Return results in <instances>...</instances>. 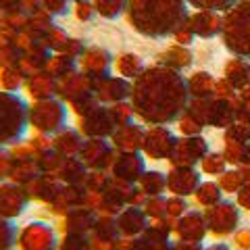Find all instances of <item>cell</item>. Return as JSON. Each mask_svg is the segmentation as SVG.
<instances>
[{"label": "cell", "mask_w": 250, "mask_h": 250, "mask_svg": "<svg viewBox=\"0 0 250 250\" xmlns=\"http://www.w3.org/2000/svg\"><path fill=\"white\" fill-rule=\"evenodd\" d=\"M131 88L129 103L136 117L148 125H165L184 113L188 103V83L182 75L167 67H150Z\"/></svg>", "instance_id": "cell-1"}, {"label": "cell", "mask_w": 250, "mask_h": 250, "mask_svg": "<svg viewBox=\"0 0 250 250\" xmlns=\"http://www.w3.org/2000/svg\"><path fill=\"white\" fill-rule=\"evenodd\" d=\"M125 17L131 29L146 38H165L186 25V0H129Z\"/></svg>", "instance_id": "cell-2"}, {"label": "cell", "mask_w": 250, "mask_h": 250, "mask_svg": "<svg viewBox=\"0 0 250 250\" xmlns=\"http://www.w3.org/2000/svg\"><path fill=\"white\" fill-rule=\"evenodd\" d=\"M29 104L19 92L0 90V146L23 142L29 129Z\"/></svg>", "instance_id": "cell-3"}, {"label": "cell", "mask_w": 250, "mask_h": 250, "mask_svg": "<svg viewBox=\"0 0 250 250\" xmlns=\"http://www.w3.org/2000/svg\"><path fill=\"white\" fill-rule=\"evenodd\" d=\"M94 85H96V82H94L90 75H85L83 71L77 69L75 73L67 75L65 80L59 82V98L71 108L75 117H82L83 113H88L92 106L98 104Z\"/></svg>", "instance_id": "cell-4"}, {"label": "cell", "mask_w": 250, "mask_h": 250, "mask_svg": "<svg viewBox=\"0 0 250 250\" xmlns=\"http://www.w3.org/2000/svg\"><path fill=\"white\" fill-rule=\"evenodd\" d=\"M67 117L69 106L61 98H48V100H38L29 104V127L36 134L54 136L61 129L67 127Z\"/></svg>", "instance_id": "cell-5"}, {"label": "cell", "mask_w": 250, "mask_h": 250, "mask_svg": "<svg viewBox=\"0 0 250 250\" xmlns=\"http://www.w3.org/2000/svg\"><path fill=\"white\" fill-rule=\"evenodd\" d=\"M61 244V231L48 221H29L19 228V250H57Z\"/></svg>", "instance_id": "cell-6"}, {"label": "cell", "mask_w": 250, "mask_h": 250, "mask_svg": "<svg viewBox=\"0 0 250 250\" xmlns=\"http://www.w3.org/2000/svg\"><path fill=\"white\" fill-rule=\"evenodd\" d=\"M19 42H21V48H23V54L17 62L19 71L25 77L46 71V67H48V62H50V57L54 52L50 50V46L46 44L44 38L19 36Z\"/></svg>", "instance_id": "cell-7"}, {"label": "cell", "mask_w": 250, "mask_h": 250, "mask_svg": "<svg viewBox=\"0 0 250 250\" xmlns=\"http://www.w3.org/2000/svg\"><path fill=\"white\" fill-rule=\"evenodd\" d=\"M77 129L82 131L83 138H104L111 140L115 134L117 123L113 119L111 106L108 104H96L92 106L88 113H83L82 117H77Z\"/></svg>", "instance_id": "cell-8"}, {"label": "cell", "mask_w": 250, "mask_h": 250, "mask_svg": "<svg viewBox=\"0 0 250 250\" xmlns=\"http://www.w3.org/2000/svg\"><path fill=\"white\" fill-rule=\"evenodd\" d=\"M117 156V148L111 140L104 138H85L80 159L90 171H108Z\"/></svg>", "instance_id": "cell-9"}, {"label": "cell", "mask_w": 250, "mask_h": 250, "mask_svg": "<svg viewBox=\"0 0 250 250\" xmlns=\"http://www.w3.org/2000/svg\"><path fill=\"white\" fill-rule=\"evenodd\" d=\"M11 154H13V167H11L9 182H15L19 186H27L36 175H40L36 154L31 150V146L27 144V140L11 146Z\"/></svg>", "instance_id": "cell-10"}, {"label": "cell", "mask_w": 250, "mask_h": 250, "mask_svg": "<svg viewBox=\"0 0 250 250\" xmlns=\"http://www.w3.org/2000/svg\"><path fill=\"white\" fill-rule=\"evenodd\" d=\"M29 194L25 186H19L15 182H2L0 184V217L4 219H17L27 210L29 207Z\"/></svg>", "instance_id": "cell-11"}, {"label": "cell", "mask_w": 250, "mask_h": 250, "mask_svg": "<svg viewBox=\"0 0 250 250\" xmlns=\"http://www.w3.org/2000/svg\"><path fill=\"white\" fill-rule=\"evenodd\" d=\"M98 213H94L88 207H80L69 210L65 217H61L59 221V231L61 236H75V238H90L94 229Z\"/></svg>", "instance_id": "cell-12"}, {"label": "cell", "mask_w": 250, "mask_h": 250, "mask_svg": "<svg viewBox=\"0 0 250 250\" xmlns=\"http://www.w3.org/2000/svg\"><path fill=\"white\" fill-rule=\"evenodd\" d=\"M131 88L134 83L129 80H125L121 75H106L103 80H96V98L100 104H117V103H125L131 98Z\"/></svg>", "instance_id": "cell-13"}, {"label": "cell", "mask_w": 250, "mask_h": 250, "mask_svg": "<svg viewBox=\"0 0 250 250\" xmlns=\"http://www.w3.org/2000/svg\"><path fill=\"white\" fill-rule=\"evenodd\" d=\"M113 67H115V57L103 46H88V50L80 59V71L90 75L94 82L111 75Z\"/></svg>", "instance_id": "cell-14"}, {"label": "cell", "mask_w": 250, "mask_h": 250, "mask_svg": "<svg viewBox=\"0 0 250 250\" xmlns=\"http://www.w3.org/2000/svg\"><path fill=\"white\" fill-rule=\"evenodd\" d=\"M108 175L117 182H125V184H138L140 177L144 175V159L140 152H117L115 161Z\"/></svg>", "instance_id": "cell-15"}, {"label": "cell", "mask_w": 250, "mask_h": 250, "mask_svg": "<svg viewBox=\"0 0 250 250\" xmlns=\"http://www.w3.org/2000/svg\"><path fill=\"white\" fill-rule=\"evenodd\" d=\"M119 238H121V231L117 228V219L111 215H98L94 229L90 233L88 246L90 250H111Z\"/></svg>", "instance_id": "cell-16"}, {"label": "cell", "mask_w": 250, "mask_h": 250, "mask_svg": "<svg viewBox=\"0 0 250 250\" xmlns=\"http://www.w3.org/2000/svg\"><path fill=\"white\" fill-rule=\"evenodd\" d=\"M142 150L150 156V159H165V156H171L175 150V138L167 127L154 125V127L146 131Z\"/></svg>", "instance_id": "cell-17"}, {"label": "cell", "mask_w": 250, "mask_h": 250, "mask_svg": "<svg viewBox=\"0 0 250 250\" xmlns=\"http://www.w3.org/2000/svg\"><path fill=\"white\" fill-rule=\"evenodd\" d=\"M80 207H85V188L83 186H67L62 184L61 192L57 194V198H54L46 210L52 215V217H65L69 210L73 208H80Z\"/></svg>", "instance_id": "cell-18"}, {"label": "cell", "mask_w": 250, "mask_h": 250, "mask_svg": "<svg viewBox=\"0 0 250 250\" xmlns=\"http://www.w3.org/2000/svg\"><path fill=\"white\" fill-rule=\"evenodd\" d=\"M25 96L31 103H38V100H48V98H59V80L54 75H50L48 71H40L34 73L25 80Z\"/></svg>", "instance_id": "cell-19"}, {"label": "cell", "mask_w": 250, "mask_h": 250, "mask_svg": "<svg viewBox=\"0 0 250 250\" xmlns=\"http://www.w3.org/2000/svg\"><path fill=\"white\" fill-rule=\"evenodd\" d=\"M61 188H62V184H61L54 175L40 173V175H36V177L25 186V190H27L29 198L34 200V202L48 207L50 202L57 198V194L61 192Z\"/></svg>", "instance_id": "cell-20"}, {"label": "cell", "mask_w": 250, "mask_h": 250, "mask_svg": "<svg viewBox=\"0 0 250 250\" xmlns=\"http://www.w3.org/2000/svg\"><path fill=\"white\" fill-rule=\"evenodd\" d=\"M144 136L146 131L142 125L127 123V125H119L115 129L111 142L117 148V152H140V148L144 146Z\"/></svg>", "instance_id": "cell-21"}, {"label": "cell", "mask_w": 250, "mask_h": 250, "mask_svg": "<svg viewBox=\"0 0 250 250\" xmlns=\"http://www.w3.org/2000/svg\"><path fill=\"white\" fill-rule=\"evenodd\" d=\"M115 219L123 238H138L148 228V215L142 207H125Z\"/></svg>", "instance_id": "cell-22"}, {"label": "cell", "mask_w": 250, "mask_h": 250, "mask_svg": "<svg viewBox=\"0 0 250 250\" xmlns=\"http://www.w3.org/2000/svg\"><path fill=\"white\" fill-rule=\"evenodd\" d=\"M83 142H85V138L82 136V131L77 129V127H69V125H67L65 129H61L59 134L52 136L54 150H57L61 156H65V159L80 156Z\"/></svg>", "instance_id": "cell-23"}, {"label": "cell", "mask_w": 250, "mask_h": 250, "mask_svg": "<svg viewBox=\"0 0 250 250\" xmlns=\"http://www.w3.org/2000/svg\"><path fill=\"white\" fill-rule=\"evenodd\" d=\"M88 173H90V169L85 167V163L80 156H73V159H65L61 163V167L57 173H54V177H57L61 184H67V186H83Z\"/></svg>", "instance_id": "cell-24"}, {"label": "cell", "mask_w": 250, "mask_h": 250, "mask_svg": "<svg viewBox=\"0 0 250 250\" xmlns=\"http://www.w3.org/2000/svg\"><path fill=\"white\" fill-rule=\"evenodd\" d=\"M115 71H117V75L125 77V80L136 82L138 77L146 71V67H144V62H142V59H140L138 54L123 52V54H119V57L115 59Z\"/></svg>", "instance_id": "cell-25"}, {"label": "cell", "mask_w": 250, "mask_h": 250, "mask_svg": "<svg viewBox=\"0 0 250 250\" xmlns=\"http://www.w3.org/2000/svg\"><path fill=\"white\" fill-rule=\"evenodd\" d=\"M23 54L19 38L0 31V67H17Z\"/></svg>", "instance_id": "cell-26"}, {"label": "cell", "mask_w": 250, "mask_h": 250, "mask_svg": "<svg viewBox=\"0 0 250 250\" xmlns=\"http://www.w3.org/2000/svg\"><path fill=\"white\" fill-rule=\"evenodd\" d=\"M77 69H80V61L71 59L65 52H54L50 57V62H48V67H46V71H48L50 75H54L61 82V80H65L67 75L75 73Z\"/></svg>", "instance_id": "cell-27"}, {"label": "cell", "mask_w": 250, "mask_h": 250, "mask_svg": "<svg viewBox=\"0 0 250 250\" xmlns=\"http://www.w3.org/2000/svg\"><path fill=\"white\" fill-rule=\"evenodd\" d=\"M196 184H198L196 173L190 171V169H186V167L175 169L173 173H171V177L167 179V186L175 194H190L194 188H196Z\"/></svg>", "instance_id": "cell-28"}, {"label": "cell", "mask_w": 250, "mask_h": 250, "mask_svg": "<svg viewBox=\"0 0 250 250\" xmlns=\"http://www.w3.org/2000/svg\"><path fill=\"white\" fill-rule=\"evenodd\" d=\"M205 150V144L200 140H184V142L175 144V150H173V161L179 163V165H188V163H194Z\"/></svg>", "instance_id": "cell-29"}, {"label": "cell", "mask_w": 250, "mask_h": 250, "mask_svg": "<svg viewBox=\"0 0 250 250\" xmlns=\"http://www.w3.org/2000/svg\"><path fill=\"white\" fill-rule=\"evenodd\" d=\"M27 77L19 71V67H0V90L4 92H21L25 88Z\"/></svg>", "instance_id": "cell-30"}, {"label": "cell", "mask_w": 250, "mask_h": 250, "mask_svg": "<svg viewBox=\"0 0 250 250\" xmlns=\"http://www.w3.org/2000/svg\"><path fill=\"white\" fill-rule=\"evenodd\" d=\"M96 15L103 19H119L127 11L129 0H92Z\"/></svg>", "instance_id": "cell-31"}, {"label": "cell", "mask_w": 250, "mask_h": 250, "mask_svg": "<svg viewBox=\"0 0 250 250\" xmlns=\"http://www.w3.org/2000/svg\"><path fill=\"white\" fill-rule=\"evenodd\" d=\"M165 186H167V179L163 177V173H156V171H144V175L138 182V188L146 196H161Z\"/></svg>", "instance_id": "cell-32"}, {"label": "cell", "mask_w": 250, "mask_h": 250, "mask_svg": "<svg viewBox=\"0 0 250 250\" xmlns=\"http://www.w3.org/2000/svg\"><path fill=\"white\" fill-rule=\"evenodd\" d=\"M19 228L15 225L13 219L0 217V250H15L17 248Z\"/></svg>", "instance_id": "cell-33"}, {"label": "cell", "mask_w": 250, "mask_h": 250, "mask_svg": "<svg viewBox=\"0 0 250 250\" xmlns=\"http://www.w3.org/2000/svg\"><path fill=\"white\" fill-rule=\"evenodd\" d=\"M65 161V156H61L57 150H46L42 154H36V163H38V169L40 173H48V175H54L61 167V163Z\"/></svg>", "instance_id": "cell-34"}, {"label": "cell", "mask_w": 250, "mask_h": 250, "mask_svg": "<svg viewBox=\"0 0 250 250\" xmlns=\"http://www.w3.org/2000/svg\"><path fill=\"white\" fill-rule=\"evenodd\" d=\"M69 36L65 29L62 27H59L57 23H54V25L46 31V36H44V40H46V44L50 46V50L52 52H62V48H65V44L69 42Z\"/></svg>", "instance_id": "cell-35"}, {"label": "cell", "mask_w": 250, "mask_h": 250, "mask_svg": "<svg viewBox=\"0 0 250 250\" xmlns=\"http://www.w3.org/2000/svg\"><path fill=\"white\" fill-rule=\"evenodd\" d=\"M111 113H113V119H115V123H117V127H119V125L134 123V117H136V111H134V106H131L129 100H125V103L111 104Z\"/></svg>", "instance_id": "cell-36"}, {"label": "cell", "mask_w": 250, "mask_h": 250, "mask_svg": "<svg viewBox=\"0 0 250 250\" xmlns=\"http://www.w3.org/2000/svg\"><path fill=\"white\" fill-rule=\"evenodd\" d=\"M108 182H111L108 171H90L83 182V188H85V192H103L108 186Z\"/></svg>", "instance_id": "cell-37"}, {"label": "cell", "mask_w": 250, "mask_h": 250, "mask_svg": "<svg viewBox=\"0 0 250 250\" xmlns=\"http://www.w3.org/2000/svg\"><path fill=\"white\" fill-rule=\"evenodd\" d=\"M177 233L186 240H196L202 236V225L198 221V217H186L182 223L177 225Z\"/></svg>", "instance_id": "cell-38"}, {"label": "cell", "mask_w": 250, "mask_h": 250, "mask_svg": "<svg viewBox=\"0 0 250 250\" xmlns=\"http://www.w3.org/2000/svg\"><path fill=\"white\" fill-rule=\"evenodd\" d=\"M161 62H163V67L173 69L175 71V69L188 65V52L182 48H171L165 54H161Z\"/></svg>", "instance_id": "cell-39"}, {"label": "cell", "mask_w": 250, "mask_h": 250, "mask_svg": "<svg viewBox=\"0 0 250 250\" xmlns=\"http://www.w3.org/2000/svg\"><path fill=\"white\" fill-rule=\"evenodd\" d=\"M40 2V9H44L48 15H52L54 19L57 17H62L71 11V0H38Z\"/></svg>", "instance_id": "cell-40"}, {"label": "cell", "mask_w": 250, "mask_h": 250, "mask_svg": "<svg viewBox=\"0 0 250 250\" xmlns=\"http://www.w3.org/2000/svg\"><path fill=\"white\" fill-rule=\"evenodd\" d=\"M71 13L77 21L82 23H88L96 17V9H94V2L92 0H83V2H73L71 4Z\"/></svg>", "instance_id": "cell-41"}, {"label": "cell", "mask_w": 250, "mask_h": 250, "mask_svg": "<svg viewBox=\"0 0 250 250\" xmlns=\"http://www.w3.org/2000/svg\"><path fill=\"white\" fill-rule=\"evenodd\" d=\"M144 213L148 215V217H163L167 213V202L163 200L161 196H148L146 198V202H144Z\"/></svg>", "instance_id": "cell-42"}, {"label": "cell", "mask_w": 250, "mask_h": 250, "mask_svg": "<svg viewBox=\"0 0 250 250\" xmlns=\"http://www.w3.org/2000/svg\"><path fill=\"white\" fill-rule=\"evenodd\" d=\"M27 144L31 146V150H34V154H42L46 150H52L54 144H52V136H46V134H36L27 138Z\"/></svg>", "instance_id": "cell-43"}, {"label": "cell", "mask_w": 250, "mask_h": 250, "mask_svg": "<svg viewBox=\"0 0 250 250\" xmlns=\"http://www.w3.org/2000/svg\"><path fill=\"white\" fill-rule=\"evenodd\" d=\"M11 167H13V154L9 146H0V184L9 182L11 177Z\"/></svg>", "instance_id": "cell-44"}, {"label": "cell", "mask_w": 250, "mask_h": 250, "mask_svg": "<svg viewBox=\"0 0 250 250\" xmlns=\"http://www.w3.org/2000/svg\"><path fill=\"white\" fill-rule=\"evenodd\" d=\"M88 50V46H85V42L82 40V38H69V42L65 44V48H62V52L65 54H69L71 59H75V61H80L82 57H83V52Z\"/></svg>", "instance_id": "cell-45"}, {"label": "cell", "mask_w": 250, "mask_h": 250, "mask_svg": "<svg viewBox=\"0 0 250 250\" xmlns=\"http://www.w3.org/2000/svg\"><path fill=\"white\" fill-rule=\"evenodd\" d=\"M90 238H75V236H61V244L57 250H90Z\"/></svg>", "instance_id": "cell-46"}, {"label": "cell", "mask_w": 250, "mask_h": 250, "mask_svg": "<svg viewBox=\"0 0 250 250\" xmlns=\"http://www.w3.org/2000/svg\"><path fill=\"white\" fill-rule=\"evenodd\" d=\"M192 6H198V9H223L228 6L231 0H186Z\"/></svg>", "instance_id": "cell-47"}, {"label": "cell", "mask_w": 250, "mask_h": 250, "mask_svg": "<svg viewBox=\"0 0 250 250\" xmlns=\"http://www.w3.org/2000/svg\"><path fill=\"white\" fill-rule=\"evenodd\" d=\"M21 6H23V0H0V11L4 13L21 11Z\"/></svg>", "instance_id": "cell-48"}, {"label": "cell", "mask_w": 250, "mask_h": 250, "mask_svg": "<svg viewBox=\"0 0 250 250\" xmlns=\"http://www.w3.org/2000/svg\"><path fill=\"white\" fill-rule=\"evenodd\" d=\"M173 250H200V248L198 246H192L190 242H188V244H177Z\"/></svg>", "instance_id": "cell-49"}, {"label": "cell", "mask_w": 250, "mask_h": 250, "mask_svg": "<svg viewBox=\"0 0 250 250\" xmlns=\"http://www.w3.org/2000/svg\"><path fill=\"white\" fill-rule=\"evenodd\" d=\"M4 27H6V13L0 11V31H4Z\"/></svg>", "instance_id": "cell-50"}, {"label": "cell", "mask_w": 250, "mask_h": 250, "mask_svg": "<svg viewBox=\"0 0 250 250\" xmlns=\"http://www.w3.org/2000/svg\"><path fill=\"white\" fill-rule=\"evenodd\" d=\"M71 2H83V0H71Z\"/></svg>", "instance_id": "cell-51"}]
</instances>
